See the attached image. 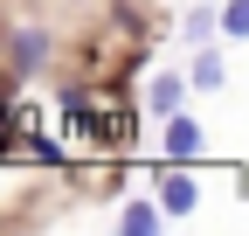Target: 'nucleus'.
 <instances>
[{
    "mask_svg": "<svg viewBox=\"0 0 249 236\" xmlns=\"http://www.w3.org/2000/svg\"><path fill=\"white\" fill-rule=\"evenodd\" d=\"M0 139H21V118H7V91H0Z\"/></svg>",
    "mask_w": 249,
    "mask_h": 236,
    "instance_id": "obj_8",
    "label": "nucleus"
},
{
    "mask_svg": "<svg viewBox=\"0 0 249 236\" xmlns=\"http://www.w3.org/2000/svg\"><path fill=\"white\" fill-rule=\"evenodd\" d=\"M194 83H201V91H214V83H222V56H214V49H201V63H194Z\"/></svg>",
    "mask_w": 249,
    "mask_h": 236,
    "instance_id": "obj_6",
    "label": "nucleus"
},
{
    "mask_svg": "<svg viewBox=\"0 0 249 236\" xmlns=\"http://www.w3.org/2000/svg\"><path fill=\"white\" fill-rule=\"evenodd\" d=\"M166 153L173 160H194L201 153V125H194V118H180V111L166 118Z\"/></svg>",
    "mask_w": 249,
    "mask_h": 236,
    "instance_id": "obj_1",
    "label": "nucleus"
},
{
    "mask_svg": "<svg viewBox=\"0 0 249 236\" xmlns=\"http://www.w3.org/2000/svg\"><path fill=\"white\" fill-rule=\"evenodd\" d=\"M160 195H166V216H187V209H194V181H187V174H166Z\"/></svg>",
    "mask_w": 249,
    "mask_h": 236,
    "instance_id": "obj_2",
    "label": "nucleus"
},
{
    "mask_svg": "<svg viewBox=\"0 0 249 236\" xmlns=\"http://www.w3.org/2000/svg\"><path fill=\"white\" fill-rule=\"evenodd\" d=\"M222 35H242L249 42V0H229V7H222Z\"/></svg>",
    "mask_w": 249,
    "mask_h": 236,
    "instance_id": "obj_5",
    "label": "nucleus"
},
{
    "mask_svg": "<svg viewBox=\"0 0 249 236\" xmlns=\"http://www.w3.org/2000/svg\"><path fill=\"white\" fill-rule=\"evenodd\" d=\"M180 91H187L180 77H160V83H152V111H166V118H173V111H180Z\"/></svg>",
    "mask_w": 249,
    "mask_h": 236,
    "instance_id": "obj_4",
    "label": "nucleus"
},
{
    "mask_svg": "<svg viewBox=\"0 0 249 236\" xmlns=\"http://www.w3.org/2000/svg\"><path fill=\"white\" fill-rule=\"evenodd\" d=\"M118 222L132 229V236H152V229H160V209H152V201H132V209H124Z\"/></svg>",
    "mask_w": 249,
    "mask_h": 236,
    "instance_id": "obj_3",
    "label": "nucleus"
},
{
    "mask_svg": "<svg viewBox=\"0 0 249 236\" xmlns=\"http://www.w3.org/2000/svg\"><path fill=\"white\" fill-rule=\"evenodd\" d=\"M14 56H21V63H42L49 42H42V35H14Z\"/></svg>",
    "mask_w": 249,
    "mask_h": 236,
    "instance_id": "obj_7",
    "label": "nucleus"
}]
</instances>
